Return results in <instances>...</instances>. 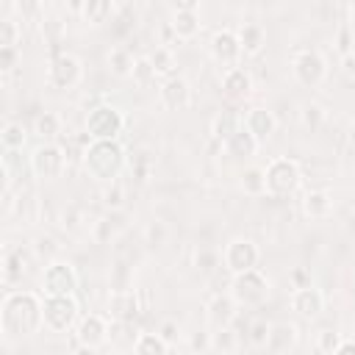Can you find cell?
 <instances>
[{
	"mask_svg": "<svg viewBox=\"0 0 355 355\" xmlns=\"http://www.w3.org/2000/svg\"><path fill=\"white\" fill-rule=\"evenodd\" d=\"M269 330H272V322H266V319H252V324H250V330H247V341H250L252 347H266Z\"/></svg>",
	"mask_w": 355,
	"mask_h": 355,
	"instance_id": "obj_39",
	"label": "cell"
},
{
	"mask_svg": "<svg viewBox=\"0 0 355 355\" xmlns=\"http://www.w3.org/2000/svg\"><path fill=\"white\" fill-rule=\"evenodd\" d=\"M291 72H294L300 86L316 89L327 78V61L316 47H302L291 55Z\"/></svg>",
	"mask_w": 355,
	"mask_h": 355,
	"instance_id": "obj_6",
	"label": "cell"
},
{
	"mask_svg": "<svg viewBox=\"0 0 355 355\" xmlns=\"http://www.w3.org/2000/svg\"><path fill=\"white\" fill-rule=\"evenodd\" d=\"M80 75H83V64L78 55L72 53H55L50 58V67H47V78L55 89H72L80 83Z\"/></svg>",
	"mask_w": 355,
	"mask_h": 355,
	"instance_id": "obj_12",
	"label": "cell"
},
{
	"mask_svg": "<svg viewBox=\"0 0 355 355\" xmlns=\"http://www.w3.org/2000/svg\"><path fill=\"white\" fill-rule=\"evenodd\" d=\"M291 277H294V283H297L294 288H305V286H311V277H308L302 269H294V272H291Z\"/></svg>",
	"mask_w": 355,
	"mask_h": 355,
	"instance_id": "obj_49",
	"label": "cell"
},
{
	"mask_svg": "<svg viewBox=\"0 0 355 355\" xmlns=\"http://www.w3.org/2000/svg\"><path fill=\"white\" fill-rule=\"evenodd\" d=\"M72 355H97V349H94V347H83V344H78Z\"/></svg>",
	"mask_w": 355,
	"mask_h": 355,
	"instance_id": "obj_52",
	"label": "cell"
},
{
	"mask_svg": "<svg viewBox=\"0 0 355 355\" xmlns=\"http://www.w3.org/2000/svg\"><path fill=\"white\" fill-rule=\"evenodd\" d=\"M222 355H239V352H236V349H230V352H222Z\"/></svg>",
	"mask_w": 355,
	"mask_h": 355,
	"instance_id": "obj_55",
	"label": "cell"
},
{
	"mask_svg": "<svg viewBox=\"0 0 355 355\" xmlns=\"http://www.w3.org/2000/svg\"><path fill=\"white\" fill-rule=\"evenodd\" d=\"M33 133L42 139V144L55 141V139L61 136V119H58V114H53V111H42V114L33 119Z\"/></svg>",
	"mask_w": 355,
	"mask_h": 355,
	"instance_id": "obj_27",
	"label": "cell"
},
{
	"mask_svg": "<svg viewBox=\"0 0 355 355\" xmlns=\"http://www.w3.org/2000/svg\"><path fill=\"white\" fill-rule=\"evenodd\" d=\"M42 288L47 297H75L78 291V272L67 261H50L42 272Z\"/></svg>",
	"mask_w": 355,
	"mask_h": 355,
	"instance_id": "obj_9",
	"label": "cell"
},
{
	"mask_svg": "<svg viewBox=\"0 0 355 355\" xmlns=\"http://www.w3.org/2000/svg\"><path fill=\"white\" fill-rule=\"evenodd\" d=\"M67 150L58 144V141H50V144H39L33 153H31V158H28V164H31V172L39 178V180H55V178H61L64 175V169H67Z\"/></svg>",
	"mask_w": 355,
	"mask_h": 355,
	"instance_id": "obj_7",
	"label": "cell"
},
{
	"mask_svg": "<svg viewBox=\"0 0 355 355\" xmlns=\"http://www.w3.org/2000/svg\"><path fill=\"white\" fill-rule=\"evenodd\" d=\"M200 25L202 22H200L197 8H175L172 22H169V28H172V33L178 39H194L200 33Z\"/></svg>",
	"mask_w": 355,
	"mask_h": 355,
	"instance_id": "obj_24",
	"label": "cell"
},
{
	"mask_svg": "<svg viewBox=\"0 0 355 355\" xmlns=\"http://www.w3.org/2000/svg\"><path fill=\"white\" fill-rule=\"evenodd\" d=\"M214 347H225L222 352H230V349H233V336H230V330H216V333H214Z\"/></svg>",
	"mask_w": 355,
	"mask_h": 355,
	"instance_id": "obj_47",
	"label": "cell"
},
{
	"mask_svg": "<svg viewBox=\"0 0 355 355\" xmlns=\"http://www.w3.org/2000/svg\"><path fill=\"white\" fill-rule=\"evenodd\" d=\"M158 97H161V105L166 111H186L191 105V86L186 78L175 75V78H166L158 89Z\"/></svg>",
	"mask_w": 355,
	"mask_h": 355,
	"instance_id": "obj_15",
	"label": "cell"
},
{
	"mask_svg": "<svg viewBox=\"0 0 355 355\" xmlns=\"http://www.w3.org/2000/svg\"><path fill=\"white\" fill-rule=\"evenodd\" d=\"M80 164L89 178H94L100 183H114L128 166V153L119 144V139H103V141H92L86 147Z\"/></svg>",
	"mask_w": 355,
	"mask_h": 355,
	"instance_id": "obj_2",
	"label": "cell"
},
{
	"mask_svg": "<svg viewBox=\"0 0 355 355\" xmlns=\"http://www.w3.org/2000/svg\"><path fill=\"white\" fill-rule=\"evenodd\" d=\"M194 263H197V269H202V272H211V269L219 263V255H216V252H211V250H197V255H194Z\"/></svg>",
	"mask_w": 355,
	"mask_h": 355,
	"instance_id": "obj_44",
	"label": "cell"
},
{
	"mask_svg": "<svg viewBox=\"0 0 355 355\" xmlns=\"http://www.w3.org/2000/svg\"><path fill=\"white\" fill-rule=\"evenodd\" d=\"M78 300L75 297H47L42 300L44 327L53 333H67L72 324H78Z\"/></svg>",
	"mask_w": 355,
	"mask_h": 355,
	"instance_id": "obj_8",
	"label": "cell"
},
{
	"mask_svg": "<svg viewBox=\"0 0 355 355\" xmlns=\"http://www.w3.org/2000/svg\"><path fill=\"white\" fill-rule=\"evenodd\" d=\"M211 347H214V333H208V330H197V333L189 336V349H191L194 355H202V352H208Z\"/></svg>",
	"mask_w": 355,
	"mask_h": 355,
	"instance_id": "obj_41",
	"label": "cell"
},
{
	"mask_svg": "<svg viewBox=\"0 0 355 355\" xmlns=\"http://www.w3.org/2000/svg\"><path fill=\"white\" fill-rule=\"evenodd\" d=\"M158 336H161L166 344H175V341H178V336H180V327H178V322H172V319H164V322H161V327H158Z\"/></svg>",
	"mask_w": 355,
	"mask_h": 355,
	"instance_id": "obj_46",
	"label": "cell"
},
{
	"mask_svg": "<svg viewBox=\"0 0 355 355\" xmlns=\"http://www.w3.org/2000/svg\"><path fill=\"white\" fill-rule=\"evenodd\" d=\"M225 153L230 155V158H236V161H247V158H252L255 153H258V141H255V136L241 125L225 144Z\"/></svg>",
	"mask_w": 355,
	"mask_h": 355,
	"instance_id": "obj_21",
	"label": "cell"
},
{
	"mask_svg": "<svg viewBox=\"0 0 355 355\" xmlns=\"http://www.w3.org/2000/svg\"><path fill=\"white\" fill-rule=\"evenodd\" d=\"M105 64H108V72H111V75H116V78H130V75H133V67H136V58H133V53H130L125 44H116V47L108 50Z\"/></svg>",
	"mask_w": 355,
	"mask_h": 355,
	"instance_id": "obj_26",
	"label": "cell"
},
{
	"mask_svg": "<svg viewBox=\"0 0 355 355\" xmlns=\"http://www.w3.org/2000/svg\"><path fill=\"white\" fill-rule=\"evenodd\" d=\"M111 14H114V3H111V0H86V3L80 6V17H83V22H89V25H100V22H105Z\"/></svg>",
	"mask_w": 355,
	"mask_h": 355,
	"instance_id": "obj_30",
	"label": "cell"
},
{
	"mask_svg": "<svg viewBox=\"0 0 355 355\" xmlns=\"http://www.w3.org/2000/svg\"><path fill=\"white\" fill-rule=\"evenodd\" d=\"M352 55H355V50H352Z\"/></svg>",
	"mask_w": 355,
	"mask_h": 355,
	"instance_id": "obj_57",
	"label": "cell"
},
{
	"mask_svg": "<svg viewBox=\"0 0 355 355\" xmlns=\"http://www.w3.org/2000/svg\"><path fill=\"white\" fill-rule=\"evenodd\" d=\"M25 272H28V255H25V250L22 247L19 250H8L6 258H3V275H6V280H17Z\"/></svg>",
	"mask_w": 355,
	"mask_h": 355,
	"instance_id": "obj_32",
	"label": "cell"
},
{
	"mask_svg": "<svg viewBox=\"0 0 355 355\" xmlns=\"http://www.w3.org/2000/svg\"><path fill=\"white\" fill-rule=\"evenodd\" d=\"M239 42H241V53L244 55H258L266 47V31L261 22H241L239 25Z\"/></svg>",
	"mask_w": 355,
	"mask_h": 355,
	"instance_id": "obj_23",
	"label": "cell"
},
{
	"mask_svg": "<svg viewBox=\"0 0 355 355\" xmlns=\"http://www.w3.org/2000/svg\"><path fill=\"white\" fill-rule=\"evenodd\" d=\"M352 128H355V122H352Z\"/></svg>",
	"mask_w": 355,
	"mask_h": 355,
	"instance_id": "obj_56",
	"label": "cell"
},
{
	"mask_svg": "<svg viewBox=\"0 0 355 355\" xmlns=\"http://www.w3.org/2000/svg\"><path fill=\"white\" fill-rule=\"evenodd\" d=\"M164 233H166V230H164V225H161V222H153V225L147 227V236H150V241H153V244H161V241H164Z\"/></svg>",
	"mask_w": 355,
	"mask_h": 355,
	"instance_id": "obj_48",
	"label": "cell"
},
{
	"mask_svg": "<svg viewBox=\"0 0 355 355\" xmlns=\"http://www.w3.org/2000/svg\"><path fill=\"white\" fill-rule=\"evenodd\" d=\"M19 36H22L19 22L11 19V17H3L0 19V47H17L19 44Z\"/></svg>",
	"mask_w": 355,
	"mask_h": 355,
	"instance_id": "obj_37",
	"label": "cell"
},
{
	"mask_svg": "<svg viewBox=\"0 0 355 355\" xmlns=\"http://www.w3.org/2000/svg\"><path fill=\"white\" fill-rule=\"evenodd\" d=\"M347 147L355 153V128H349V133H347Z\"/></svg>",
	"mask_w": 355,
	"mask_h": 355,
	"instance_id": "obj_54",
	"label": "cell"
},
{
	"mask_svg": "<svg viewBox=\"0 0 355 355\" xmlns=\"http://www.w3.org/2000/svg\"><path fill=\"white\" fill-rule=\"evenodd\" d=\"M122 197H125V191H122V186H119V180H114V183H108V189L103 191V202H105L108 208H122Z\"/></svg>",
	"mask_w": 355,
	"mask_h": 355,
	"instance_id": "obj_42",
	"label": "cell"
},
{
	"mask_svg": "<svg viewBox=\"0 0 355 355\" xmlns=\"http://www.w3.org/2000/svg\"><path fill=\"white\" fill-rule=\"evenodd\" d=\"M39 28H42L44 44H50V47H58L61 39H64V33H67V28H64V22H61L58 17H42Z\"/></svg>",
	"mask_w": 355,
	"mask_h": 355,
	"instance_id": "obj_34",
	"label": "cell"
},
{
	"mask_svg": "<svg viewBox=\"0 0 355 355\" xmlns=\"http://www.w3.org/2000/svg\"><path fill=\"white\" fill-rule=\"evenodd\" d=\"M344 69L349 72V75H355V55L349 53V55H344Z\"/></svg>",
	"mask_w": 355,
	"mask_h": 355,
	"instance_id": "obj_51",
	"label": "cell"
},
{
	"mask_svg": "<svg viewBox=\"0 0 355 355\" xmlns=\"http://www.w3.org/2000/svg\"><path fill=\"white\" fill-rule=\"evenodd\" d=\"M300 119H302V125L308 130H319L322 122H324V108L319 103H305L302 111H300Z\"/></svg>",
	"mask_w": 355,
	"mask_h": 355,
	"instance_id": "obj_38",
	"label": "cell"
},
{
	"mask_svg": "<svg viewBox=\"0 0 355 355\" xmlns=\"http://www.w3.org/2000/svg\"><path fill=\"white\" fill-rule=\"evenodd\" d=\"M239 186H241V191L250 194V197L266 194V169H263V166H247V169L239 175Z\"/></svg>",
	"mask_w": 355,
	"mask_h": 355,
	"instance_id": "obj_28",
	"label": "cell"
},
{
	"mask_svg": "<svg viewBox=\"0 0 355 355\" xmlns=\"http://www.w3.org/2000/svg\"><path fill=\"white\" fill-rule=\"evenodd\" d=\"M44 324L42 300L33 291H8L0 305V327L6 338H28Z\"/></svg>",
	"mask_w": 355,
	"mask_h": 355,
	"instance_id": "obj_1",
	"label": "cell"
},
{
	"mask_svg": "<svg viewBox=\"0 0 355 355\" xmlns=\"http://www.w3.org/2000/svg\"><path fill=\"white\" fill-rule=\"evenodd\" d=\"M147 58H150V64L155 67V75H158V78H164V80H166V78H175V67H178V58H175V53H172L166 44L155 47V50H153Z\"/></svg>",
	"mask_w": 355,
	"mask_h": 355,
	"instance_id": "obj_29",
	"label": "cell"
},
{
	"mask_svg": "<svg viewBox=\"0 0 355 355\" xmlns=\"http://www.w3.org/2000/svg\"><path fill=\"white\" fill-rule=\"evenodd\" d=\"M347 28H349V33L355 36V3L349 6V19H347Z\"/></svg>",
	"mask_w": 355,
	"mask_h": 355,
	"instance_id": "obj_53",
	"label": "cell"
},
{
	"mask_svg": "<svg viewBox=\"0 0 355 355\" xmlns=\"http://www.w3.org/2000/svg\"><path fill=\"white\" fill-rule=\"evenodd\" d=\"M128 164H130V172H133V178H136L139 183H147V178H150V172H153L150 155H147V153H139V155H133Z\"/></svg>",
	"mask_w": 355,
	"mask_h": 355,
	"instance_id": "obj_40",
	"label": "cell"
},
{
	"mask_svg": "<svg viewBox=\"0 0 355 355\" xmlns=\"http://www.w3.org/2000/svg\"><path fill=\"white\" fill-rule=\"evenodd\" d=\"M0 141H3V150H22L25 141H28V133H25L22 122H6L3 130H0Z\"/></svg>",
	"mask_w": 355,
	"mask_h": 355,
	"instance_id": "obj_33",
	"label": "cell"
},
{
	"mask_svg": "<svg viewBox=\"0 0 355 355\" xmlns=\"http://www.w3.org/2000/svg\"><path fill=\"white\" fill-rule=\"evenodd\" d=\"M236 300L230 294H214L205 305V316H208V327L216 330H230L233 319H236Z\"/></svg>",
	"mask_w": 355,
	"mask_h": 355,
	"instance_id": "obj_16",
	"label": "cell"
},
{
	"mask_svg": "<svg viewBox=\"0 0 355 355\" xmlns=\"http://www.w3.org/2000/svg\"><path fill=\"white\" fill-rule=\"evenodd\" d=\"M258 244L252 239H230L222 250V263L230 275H241L250 269H258Z\"/></svg>",
	"mask_w": 355,
	"mask_h": 355,
	"instance_id": "obj_10",
	"label": "cell"
},
{
	"mask_svg": "<svg viewBox=\"0 0 355 355\" xmlns=\"http://www.w3.org/2000/svg\"><path fill=\"white\" fill-rule=\"evenodd\" d=\"M291 311L300 313L302 319H316L324 311V294L322 288H316L313 283L305 288H294L291 291Z\"/></svg>",
	"mask_w": 355,
	"mask_h": 355,
	"instance_id": "obj_17",
	"label": "cell"
},
{
	"mask_svg": "<svg viewBox=\"0 0 355 355\" xmlns=\"http://www.w3.org/2000/svg\"><path fill=\"white\" fill-rule=\"evenodd\" d=\"M333 355H355V338H344L341 347H338Z\"/></svg>",
	"mask_w": 355,
	"mask_h": 355,
	"instance_id": "obj_50",
	"label": "cell"
},
{
	"mask_svg": "<svg viewBox=\"0 0 355 355\" xmlns=\"http://www.w3.org/2000/svg\"><path fill=\"white\" fill-rule=\"evenodd\" d=\"M241 119H244V116H239L233 108H222V111L211 119V139L219 141V144H225V141L241 128Z\"/></svg>",
	"mask_w": 355,
	"mask_h": 355,
	"instance_id": "obj_25",
	"label": "cell"
},
{
	"mask_svg": "<svg viewBox=\"0 0 355 355\" xmlns=\"http://www.w3.org/2000/svg\"><path fill=\"white\" fill-rule=\"evenodd\" d=\"M241 125L255 136V141H258V144H261V141H266V139H272V133L277 130V119H275V114H272L269 108H263V105L250 108V111L244 114Z\"/></svg>",
	"mask_w": 355,
	"mask_h": 355,
	"instance_id": "obj_18",
	"label": "cell"
},
{
	"mask_svg": "<svg viewBox=\"0 0 355 355\" xmlns=\"http://www.w3.org/2000/svg\"><path fill=\"white\" fill-rule=\"evenodd\" d=\"M341 333L338 330H333V327H322L319 333H316V349L322 352V355H333L338 347H341Z\"/></svg>",
	"mask_w": 355,
	"mask_h": 355,
	"instance_id": "obj_36",
	"label": "cell"
},
{
	"mask_svg": "<svg viewBox=\"0 0 355 355\" xmlns=\"http://www.w3.org/2000/svg\"><path fill=\"white\" fill-rule=\"evenodd\" d=\"M19 61V50L17 47H0V69L3 72H11Z\"/></svg>",
	"mask_w": 355,
	"mask_h": 355,
	"instance_id": "obj_45",
	"label": "cell"
},
{
	"mask_svg": "<svg viewBox=\"0 0 355 355\" xmlns=\"http://www.w3.org/2000/svg\"><path fill=\"white\" fill-rule=\"evenodd\" d=\"M122 130H125V114L116 105L100 103V105L89 108V114H86V136L92 141L119 139Z\"/></svg>",
	"mask_w": 355,
	"mask_h": 355,
	"instance_id": "obj_5",
	"label": "cell"
},
{
	"mask_svg": "<svg viewBox=\"0 0 355 355\" xmlns=\"http://www.w3.org/2000/svg\"><path fill=\"white\" fill-rule=\"evenodd\" d=\"M239 308H258L269 297V277L261 269H250L241 275H233L230 291H227Z\"/></svg>",
	"mask_w": 355,
	"mask_h": 355,
	"instance_id": "obj_4",
	"label": "cell"
},
{
	"mask_svg": "<svg viewBox=\"0 0 355 355\" xmlns=\"http://www.w3.org/2000/svg\"><path fill=\"white\" fill-rule=\"evenodd\" d=\"M263 169H266V194L283 200V197H291V194L300 189L302 172H300V164H297L294 158L277 155V158H272Z\"/></svg>",
	"mask_w": 355,
	"mask_h": 355,
	"instance_id": "obj_3",
	"label": "cell"
},
{
	"mask_svg": "<svg viewBox=\"0 0 355 355\" xmlns=\"http://www.w3.org/2000/svg\"><path fill=\"white\" fill-rule=\"evenodd\" d=\"M130 78H133V83H136V86L147 89L150 83H155V78H158V75H155V67L150 64V58H147V55H139V58H136V67H133V75H130Z\"/></svg>",
	"mask_w": 355,
	"mask_h": 355,
	"instance_id": "obj_35",
	"label": "cell"
},
{
	"mask_svg": "<svg viewBox=\"0 0 355 355\" xmlns=\"http://www.w3.org/2000/svg\"><path fill=\"white\" fill-rule=\"evenodd\" d=\"M297 324L291 322H272V330H269V341H266V352L269 355H288L294 347H297Z\"/></svg>",
	"mask_w": 355,
	"mask_h": 355,
	"instance_id": "obj_20",
	"label": "cell"
},
{
	"mask_svg": "<svg viewBox=\"0 0 355 355\" xmlns=\"http://www.w3.org/2000/svg\"><path fill=\"white\" fill-rule=\"evenodd\" d=\"M211 58L219 64V67H225V72L227 69H233V67H239V61H241V42H239V33L236 31H230V28H219V31H214V36H211Z\"/></svg>",
	"mask_w": 355,
	"mask_h": 355,
	"instance_id": "obj_11",
	"label": "cell"
},
{
	"mask_svg": "<svg viewBox=\"0 0 355 355\" xmlns=\"http://www.w3.org/2000/svg\"><path fill=\"white\" fill-rule=\"evenodd\" d=\"M222 94L233 103H241L252 94V75L244 67H233L222 75Z\"/></svg>",
	"mask_w": 355,
	"mask_h": 355,
	"instance_id": "obj_19",
	"label": "cell"
},
{
	"mask_svg": "<svg viewBox=\"0 0 355 355\" xmlns=\"http://www.w3.org/2000/svg\"><path fill=\"white\" fill-rule=\"evenodd\" d=\"M92 236L97 244H108L111 236H114V227H111V219H97L94 227H92Z\"/></svg>",
	"mask_w": 355,
	"mask_h": 355,
	"instance_id": "obj_43",
	"label": "cell"
},
{
	"mask_svg": "<svg viewBox=\"0 0 355 355\" xmlns=\"http://www.w3.org/2000/svg\"><path fill=\"white\" fill-rule=\"evenodd\" d=\"M133 355H169V344L158 333H139Z\"/></svg>",
	"mask_w": 355,
	"mask_h": 355,
	"instance_id": "obj_31",
	"label": "cell"
},
{
	"mask_svg": "<svg viewBox=\"0 0 355 355\" xmlns=\"http://www.w3.org/2000/svg\"><path fill=\"white\" fill-rule=\"evenodd\" d=\"M139 311H141V302L133 288H116L108 294V319L111 322H136Z\"/></svg>",
	"mask_w": 355,
	"mask_h": 355,
	"instance_id": "obj_14",
	"label": "cell"
},
{
	"mask_svg": "<svg viewBox=\"0 0 355 355\" xmlns=\"http://www.w3.org/2000/svg\"><path fill=\"white\" fill-rule=\"evenodd\" d=\"M108 333H111V324L100 313H89V316L78 319V324H75V341L83 344V347L100 349L108 341Z\"/></svg>",
	"mask_w": 355,
	"mask_h": 355,
	"instance_id": "obj_13",
	"label": "cell"
},
{
	"mask_svg": "<svg viewBox=\"0 0 355 355\" xmlns=\"http://www.w3.org/2000/svg\"><path fill=\"white\" fill-rule=\"evenodd\" d=\"M302 211L308 219H327L333 214V194L324 189H311L302 197Z\"/></svg>",
	"mask_w": 355,
	"mask_h": 355,
	"instance_id": "obj_22",
	"label": "cell"
}]
</instances>
